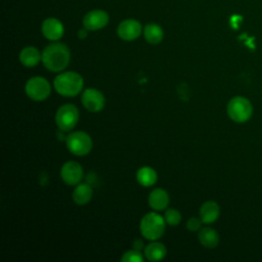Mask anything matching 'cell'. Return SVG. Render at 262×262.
I'll return each instance as SVG.
<instances>
[{"instance_id": "19", "label": "cell", "mask_w": 262, "mask_h": 262, "mask_svg": "<svg viewBox=\"0 0 262 262\" xmlns=\"http://www.w3.org/2000/svg\"><path fill=\"white\" fill-rule=\"evenodd\" d=\"M136 179L142 186H151L157 182V172L150 167H142L136 173Z\"/></svg>"}, {"instance_id": "1", "label": "cell", "mask_w": 262, "mask_h": 262, "mask_svg": "<svg viewBox=\"0 0 262 262\" xmlns=\"http://www.w3.org/2000/svg\"><path fill=\"white\" fill-rule=\"evenodd\" d=\"M70 50L62 43H52L45 47L42 52V62L51 72L64 70L70 62Z\"/></svg>"}, {"instance_id": "25", "label": "cell", "mask_w": 262, "mask_h": 262, "mask_svg": "<svg viewBox=\"0 0 262 262\" xmlns=\"http://www.w3.org/2000/svg\"><path fill=\"white\" fill-rule=\"evenodd\" d=\"M86 36V31L85 30H81L80 32H79V37L80 38H84Z\"/></svg>"}, {"instance_id": "11", "label": "cell", "mask_w": 262, "mask_h": 262, "mask_svg": "<svg viewBox=\"0 0 262 262\" xmlns=\"http://www.w3.org/2000/svg\"><path fill=\"white\" fill-rule=\"evenodd\" d=\"M141 34V25L135 19H126L118 27V35L121 39L132 41Z\"/></svg>"}, {"instance_id": "8", "label": "cell", "mask_w": 262, "mask_h": 262, "mask_svg": "<svg viewBox=\"0 0 262 262\" xmlns=\"http://www.w3.org/2000/svg\"><path fill=\"white\" fill-rule=\"evenodd\" d=\"M81 102L87 111L97 113L103 108L105 99L99 90L95 88H87L82 93Z\"/></svg>"}, {"instance_id": "14", "label": "cell", "mask_w": 262, "mask_h": 262, "mask_svg": "<svg viewBox=\"0 0 262 262\" xmlns=\"http://www.w3.org/2000/svg\"><path fill=\"white\" fill-rule=\"evenodd\" d=\"M148 205L156 211H162L169 205V194L163 188H156L148 195Z\"/></svg>"}, {"instance_id": "13", "label": "cell", "mask_w": 262, "mask_h": 262, "mask_svg": "<svg viewBox=\"0 0 262 262\" xmlns=\"http://www.w3.org/2000/svg\"><path fill=\"white\" fill-rule=\"evenodd\" d=\"M220 215V208L214 201L205 202L200 209V218L203 223L210 224L215 222Z\"/></svg>"}, {"instance_id": "22", "label": "cell", "mask_w": 262, "mask_h": 262, "mask_svg": "<svg viewBox=\"0 0 262 262\" xmlns=\"http://www.w3.org/2000/svg\"><path fill=\"white\" fill-rule=\"evenodd\" d=\"M144 258L138 250H129L121 257L122 262H143Z\"/></svg>"}, {"instance_id": "17", "label": "cell", "mask_w": 262, "mask_h": 262, "mask_svg": "<svg viewBox=\"0 0 262 262\" xmlns=\"http://www.w3.org/2000/svg\"><path fill=\"white\" fill-rule=\"evenodd\" d=\"M198 238L200 243L206 248H215L219 244V235L216 230L210 227H204L199 231Z\"/></svg>"}, {"instance_id": "7", "label": "cell", "mask_w": 262, "mask_h": 262, "mask_svg": "<svg viewBox=\"0 0 262 262\" xmlns=\"http://www.w3.org/2000/svg\"><path fill=\"white\" fill-rule=\"evenodd\" d=\"M25 91L32 100L43 101L49 96L51 88L49 82L45 78L33 77L28 80Z\"/></svg>"}, {"instance_id": "23", "label": "cell", "mask_w": 262, "mask_h": 262, "mask_svg": "<svg viewBox=\"0 0 262 262\" xmlns=\"http://www.w3.org/2000/svg\"><path fill=\"white\" fill-rule=\"evenodd\" d=\"M202 219L201 218H196V217H191L187 220L186 222V228L190 231H196L201 228L202 226Z\"/></svg>"}, {"instance_id": "5", "label": "cell", "mask_w": 262, "mask_h": 262, "mask_svg": "<svg viewBox=\"0 0 262 262\" xmlns=\"http://www.w3.org/2000/svg\"><path fill=\"white\" fill-rule=\"evenodd\" d=\"M68 149L75 156H86L92 149V139L90 135L83 131L70 133L66 139Z\"/></svg>"}, {"instance_id": "3", "label": "cell", "mask_w": 262, "mask_h": 262, "mask_svg": "<svg viewBox=\"0 0 262 262\" xmlns=\"http://www.w3.org/2000/svg\"><path fill=\"white\" fill-rule=\"evenodd\" d=\"M165 218L160 214L150 212L145 214L140 221V232L143 237L149 241H157L165 232Z\"/></svg>"}, {"instance_id": "6", "label": "cell", "mask_w": 262, "mask_h": 262, "mask_svg": "<svg viewBox=\"0 0 262 262\" xmlns=\"http://www.w3.org/2000/svg\"><path fill=\"white\" fill-rule=\"evenodd\" d=\"M79 121V111L71 103H66L56 111L55 123L61 131H71Z\"/></svg>"}, {"instance_id": "4", "label": "cell", "mask_w": 262, "mask_h": 262, "mask_svg": "<svg viewBox=\"0 0 262 262\" xmlns=\"http://www.w3.org/2000/svg\"><path fill=\"white\" fill-rule=\"evenodd\" d=\"M227 114L229 118L236 123L248 121L253 114V106L249 99L243 96L231 98L227 104Z\"/></svg>"}, {"instance_id": "12", "label": "cell", "mask_w": 262, "mask_h": 262, "mask_svg": "<svg viewBox=\"0 0 262 262\" xmlns=\"http://www.w3.org/2000/svg\"><path fill=\"white\" fill-rule=\"evenodd\" d=\"M42 33L45 38L56 41L63 35V27L56 18H47L42 24Z\"/></svg>"}, {"instance_id": "9", "label": "cell", "mask_w": 262, "mask_h": 262, "mask_svg": "<svg viewBox=\"0 0 262 262\" xmlns=\"http://www.w3.org/2000/svg\"><path fill=\"white\" fill-rule=\"evenodd\" d=\"M60 176L68 185H77L83 178V168L79 163L69 161L62 165Z\"/></svg>"}, {"instance_id": "18", "label": "cell", "mask_w": 262, "mask_h": 262, "mask_svg": "<svg viewBox=\"0 0 262 262\" xmlns=\"http://www.w3.org/2000/svg\"><path fill=\"white\" fill-rule=\"evenodd\" d=\"M167 254L166 247L158 242H152L144 248V256L149 261L162 260Z\"/></svg>"}, {"instance_id": "15", "label": "cell", "mask_w": 262, "mask_h": 262, "mask_svg": "<svg viewBox=\"0 0 262 262\" xmlns=\"http://www.w3.org/2000/svg\"><path fill=\"white\" fill-rule=\"evenodd\" d=\"M41 59H42L41 53L36 47H33V46H28L23 48L19 53L20 63L28 68L37 66Z\"/></svg>"}, {"instance_id": "24", "label": "cell", "mask_w": 262, "mask_h": 262, "mask_svg": "<svg viewBox=\"0 0 262 262\" xmlns=\"http://www.w3.org/2000/svg\"><path fill=\"white\" fill-rule=\"evenodd\" d=\"M133 246H134V249L135 250H140V249H142V247H143V244H142V242L141 241H139V239H136L135 242H134V244H133Z\"/></svg>"}, {"instance_id": "2", "label": "cell", "mask_w": 262, "mask_h": 262, "mask_svg": "<svg viewBox=\"0 0 262 262\" xmlns=\"http://www.w3.org/2000/svg\"><path fill=\"white\" fill-rule=\"evenodd\" d=\"M57 93L62 96H76L84 86V80L81 75L76 72H64L57 75L53 82Z\"/></svg>"}, {"instance_id": "16", "label": "cell", "mask_w": 262, "mask_h": 262, "mask_svg": "<svg viewBox=\"0 0 262 262\" xmlns=\"http://www.w3.org/2000/svg\"><path fill=\"white\" fill-rule=\"evenodd\" d=\"M92 195H93L92 187L87 183L78 184L72 193L74 202L79 206H83L89 203L90 200L92 199Z\"/></svg>"}, {"instance_id": "21", "label": "cell", "mask_w": 262, "mask_h": 262, "mask_svg": "<svg viewBox=\"0 0 262 262\" xmlns=\"http://www.w3.org/2000/svg\"><path fill=\"white\" fill-rule=\"evenodd\" d=\"M165 221L169 224V225H177L180 223L181 221V214L178 210L176 209H168L166 212H165Z\"/></svg>"}, {"instance_id": "20", "label": "cell", "mask_w": 262, "mask_h": 262, "mask_svg": "<svg viewBox=\"0 0 262 262\" xmlns=\"http://www.w3.org/2000/svg\"><path fill=\"white\" fill-rule=\"evenodd\" d=\"M145 40L150 44H158L163 40L164 32L159 25L148 24L143 30Z\"/></svg>"}, {"instance_id": "10", "label": "cell", "mask_w": 262, "mask_h": 262, "mask_svg": "<svg viewBox=\"0 0 262 262\" xmlns=\"http://www.w3.org/2000/svg\"><path fill=\"white\" fill-rule=\"evenodd\" d=\"M108 23V15L103 10H92L88 12L83 19V25L85 29L90 31H95L102 29Z\"/></svg>"}]
</instances>
